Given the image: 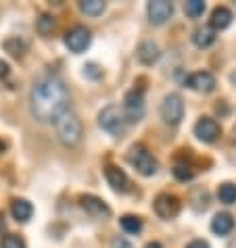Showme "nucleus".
Returning a JSON list of instances; mask_svg holds the SVG:
<instances>
[{"instance_id":"nucleus-1","label":"nucleus","mask_w":236,"mask_h":248,"mask_svg":"<svg viewBox=\"0 0 236 248\" xmlns=\"http://www.w3.org/2000/svg\"><path fill=\"white\" fill-rule=\"evenodd\" d=\"M30 111L40 123H54L69 111V90L57 75H42L30 92Z\"/></svg>"},{"instance_id":"nucleus-2","label":"nucleus","mask_w":236,"mask_h":248,"mask_svg":"<svg viewBox=\"0 0 236 248\" xmlns=\"http://www.w3.org/2000/svg\"><path fill=\"white\" fill-rule=\"evenodd\" d=\"M54 129H57L59 140L63 142L65 146H75V144H80V140H82V121L71 108L54 121Z\"/></svg>"},{"instance_id":"nucleus-3","label":"nucleus","mask_w":236,"mask_h":248,"mask_svg":"<svg viewBox=\"0 0 236 248\" xmlns=\"http://www.w3.org/2000/svg\"><path fill=\"white\" fill-rule=\"evenodd\" d=\"M128 161L130 165H134L136 171L140 175H155L157 169H159V161L151 155V150L144 146V144H134L130 150H128Z\"/></svg>"},{"instance_id":"nucleus-4","label":"nucleus","mask_w":236,"mask_h":248,"mask_svg":"<svg viewBox=\"0 0 236 248\" xmlns=\"http://www.w3.org/2000/svg\"><path fill=\"white\" fill-rule=\"evenodd\" d=\"M128 117H126V113H123V108H119L117 105H109V107H105L101 111V115H99V125L105 129L107 134H111V136H119V134H123L126 132V127H128Z\"/></svg>"},{"instance_id":"nucleus-5","label":"nucleus","mask_w":236,"mask_h":248,"mask_svg":"<svg viewBox=\"0 0 236 248\" xmlns=\"http://www.w3.org/2000/svg\"><path fill=\"white\" fill-rule=\"evenodd\" d=\"M161 117L168 125H178L184 117V102L180 94H168L161 102Z\"/></svg>"},{"instance_id":"nucleus-6","label":"nucleus","mask_w":236,"mask_h":248,"mask_svg":"<svg viewBox=\"0 0 236 248\" xmlns=\"http://www.w3.org/2000/svg\"><path fill=\"white\" fill-rule=\"evenodd\" d=\"M123 113H126L128 121H138L144 115V90L142 88H134L123 96Z\"/></svg>"},{"instance_id":"nucleus-7","label":"nucleus","mask_w":236,"mask_h":248,"mask_svg":"<svg viewBox=\"0 0 236 248\" xmlns=\"http://www.w3.org/2000/svg\"><path fill=\"white\" fill-rule=\"evenodd\" d=\"M90 42H92V36H90V30L84 25H75L65 33V46L75 54L84 52L90 46Z\"/></svg>"},{"instance_id":"nucleus-8","label":"nucleus","mask_w":236,"mask_h":248,"mask_svg":"<svg viewBox=\"0 0 236 248\" xmlns=\"http://www.w3.org/2000/svg\"><path fill=\"white\" fill-rule=\"evenodd\" d=\"M155 213L161 219H173V217H178V213L180 209H182V202H180V198L178 196H173V194H159L155 198Z\"/></svg>"},{"instance_id":"nucleus-9","label":"nucleus","mask_w":236,"mask_h":248,"mask_svg":"<svg viewBox=\"0 0 236 248\" xmlns=\"http://www.w3.org/2000/svg\"><path fill=\"white\" fill-rule=\"evenodd\" d=\"M80 204H82V209H84L88 215L94 217V219H107V217H111L109 204L102 201V198L94 196V194H82L80 196Z\"/></svg>"},{"instance_id":"nucleus-10","label":"nucleus","mask_w":236,"mask_h":248,"mask_svg":"<svg viewBox=\"0 0 236 248\" xmlns=\"http://www.w3.org/2000/svg\"><path fill=\"white\" fill-rule=\"evenodd\" d=\"M219 134H221L219 123L215 119H211V117H201V119L197 121V125H194V136L205 144L215 142L219 138Z\"/></svg>"},{"instance_id":"nucleus-11","label":"nucleus","mask_w":236,"mask_h":248,"mask_svg":"<svg viewBox=\"0 0 236 248\" xmlns=\"http://www.w3.org/2000/svg\"><path fill=\"white\" fill-rule=\"evenodd\" d=\"M147 11H149V19H151V23H155V25H163V23L171 17V13H173V4H171V2H168V0H152V2H149Z\"/></svg>"},{"instance_id":"nucleus-12","label":"nucleus","mask_w":236,"mask_h":248,"mask_svg":"<svg viewBox=\"0 0 236 248\" xmlns=\"http://www.w3.org/2000/svg\"><path fill=\"white\" fill-rule=\"evenodd\" d=\"M188 88H192V90H197V92H213V88H215V78H213V73L209 71H197V73H192L186 78L184 81Z\"/></svg>"},{"instance_id":"nucleus-13","label":"nucleus","mask_w":236,"mask_h":248,"mask_svg":"<svg viewBox=\"0 0 236 248\" xmlns=\"http://www.w3.org/2000/svg\"><path fill=\"white\" fill-rule=\"evenodd\" d=\"M105 177H107L109 186L115 192H128L130 180H128V175H126V171H123V169L115 167V165H107V167H105Z\"/></svg>"},{"instance_id":"nucleus-14","label":"nucleus","mask_w":236,"mask_h":248,"mask_svg":"<svg viewBox=\"0 0 236 248\" xmlns=\"http://www.w3.org/2000/svg\"><path fill=\"white\" fill-rule=\"evenodd\" d=\"M159 57H161V50H159V46L155 42H151V40H144V42H140L136 48V59H138V63H142V65L157 63Z\"/></svg>"},{"instance_id":"nucleus-15","label":"nucleus","mask_w":236,"mask_h":248,"mask_svg":"<svg viewBox=\"0 0 236 248\" xmlns=\"http://www.w3.org/2000/svg\"><path fill=\"white\" fill-rule=\"evenodd\" d=\"M11 213L17 221H30V217L34 215V206L30 201H25V198H15V201L11 202Z\"/></svg>"},{"instance_id":"nucleus-16","label":"nucleus","mask_w":236,"mask_h":248,"mask_svg":"<svg viewBox=\"0 0 236 248\" xmlns=\"http://www.w3.org/2000/svg\"><path fill=\"white\" fill-rule=\"evenodd\" d=\"M211 230H213V233H218V236H228V233L234 230L232 215H228V213H218L211 221Z\"/></svg>"},{"instance_id":"nucleus-17","label":"nucleus","mask_w":236,"mask_h":248,"mask_svg":"<svg viewBox=\"0 0 236 248\" xmlns=\"http://www.w3.org/2000/svg\"><path fill=\"white\" fill-rule=\"evenodd\" d=\"M232 11L228 6H215L211 13V27L213 30H226L232 23Z\"/></svg>"},{"instance_id":"nucleus-18","label":"nucleus","mask_w":236,"mask_h":248,"mask_svg":"<svg viewBox=\"0 0 236 248\" xmlns=\"http://www.w3.org/2000/svg\"><path fill=\"white\" fill-rule=\"evenodd\" d=\"M192 42L199 48H209L215 42V30L211 25L199 27V30H194V33H192Z\"/></svg>"},{"instance_id":"nucleus-19","label":"nucleus","mask_w":236,"mask_h":248,"mask_svg":"<svg viewBox=\"0 0 236 248\" xmlns=\"http://www.w3.org/2000/svg\"><path fill=\"white\" fill-rule=\"evenodd\" d=\"M119 223L123 227V232L126 233H132V236H136V233L142 232V219L136 217V215H123L119 219Z\"/></svg>"},{"instance_id":"nucleus-20","label":"nucleus","mask_w":236,"mask_h":248,"mask_svg":"<svg viewBox=\"0 0 236 248\" xmlns=\"http://www.w3.org/2000/svg\"><path fill=\"white\" fill-rule=\"evenodd\" d=\"M218 196L224 204H234L236 202V184H230V182L221 184L218 188Z\"/></svg>"},{"instance_id":"nucleus-21","label":"nucleus","mask_w":236,"mask_h":248,"mask_svg":"<svg viewBox=\"0 0 236 248\" xmlns=\"http://www.w3.org/2000/svg\"><path fill=\"white\" fill-rule=\"evenodd\" d=\"M52 30H54V17L48 15V13H42L36 21V31L40 36H48V33H52Z\"/></svg>"},{"instance_id":"nucleus-22","label":"nucleus","mask_w":236,"mask_h":248,"mask_svg":"<svg viewBox=\"0 0 236 248\" xmlns=\"http://www.w3.org/2000/svg\"><path fill=\"white\" fill-rule=\"evenodd\" d=\"M80 9L90 17H99V15H102V11H105V2H102V0H84V2L80 4Z\"/></svg>"},{"instance_id":"nucleus-23","label":"nucleus","mask_w":236,"mask_h":248,"mask_svg":"<svg viewBox=\"0 0 236 248\" xmlns=\"http://www.w3.org/2000/svg\"><path fill=\"white\" fill-rule=\"evenodd\" d=\"M173 177H176L178 182H190L192 177H194V169H192V165L178 163L176 167H173Z\"/></svg>"},{"instance_id":"nucleus-24","label":"nucleus","mask_w":236,"mask_h":248,"mask_svg":"<svg viewBox=\"0 0 236 248\" xmlns=\"http://www.w3.org/2000/svg\"><path fill=\"white\" fill-rule=\"evenodd\" d=\"M184 11H186V15H188V17L197 19V17H201L205 13V2H203V0H186V2H184Z\"/></svg>"},{"instance_id":"nucleus-25","label":"nucleus","mask_w":236,"mask_h":248,"mask_svg":"<svg viewBox=\"0 0 236 248\" xmlns=\"http://www.w3.org/2000/svg\"><path fill=\"white\" fill-rule=\"evenodd\" d=\"M4 48L13 54V57H23V52H25V42H21L19 38H11V40H6V42H4Z\"/></svg>"},{"instance_id":"nucleus-26","label":"nucleus","mask_w":236,"mask_h":248,"mask_svg":"<svg viewBox=\"0 0 236 248\" xmlns=\"http://www.w3.org/2000/svg\"><path fill=\"white\" fill-rule=\"evenodd\" d=\"M0 248H25V242H23V238L15 236V233H9V236L2 238Z\"/></svg>"},{"instance_id":"nucleus-27","label":"nucleus","mask_w":236,"mask_h":248,"mask_svg":"<svg viewBox=\"0 0 236 248\" xmlns=\"http://www.w3.org/2000/svg\"><path fill=\"white\" fill-rule=\"evenodd\" d=\"M84 75L90 79H99L101 75H102V69H99V65H94V63H90L84 67Z\"/></svg>"},{"instance_id":"nucleus-28","label":"nucleus","mask_w":236,"mask_h":248,"mask_svg":"<svg viewBox=\"0 0 236 248\" xmlns=\"http://www.w3.org/2000/svg\"><path fill=\"white\" fill-rule=\"evenodd\" d=\"M111 248H134V246H132L126 238H119V236H117V238L111 240Z\"/></svg>"},{"instance_id":"nucleus-29","label":"nucleus","mask_w":236,"mask_h":248,"mask_svg":"<svg viewBox=\"0 0 236 248\" xmlns=\"http://www.w3.org/2000/svg\"><path fill=\"white\" fill-rule=\"evenodd\" d=\"M186 248H209V244H207L205 240H192V242L186 246Z\"/></svg>"},{"instance_id":"nucleus-30","label":"nucleus","mask_w":236,"mask_h":248,"mask_svg":"<svg viewBox=\"0 0 236 248\" xmlns=\"http://www.w3.org/2000/svg\"><path fill=\"white\" fill-rule=\"evenodd\" d=\"M9 75V63H4V61H0V79L6 78Z\"/></svg>"},{"instance_id":"nucleus-31","label":"nucleus","mask_w":236,"mask_h":248,"mask_svg":"<svg viewBox=\"0 0 236 248\" xmlns=\"http://www.w3.org/2000/svg\"><path fill=\"white\" fill-rule=\"evenodd\" d=\"M4 227H6V223H4V215L0 213V232H4Z\"/></svg>"},{"instance_id":"nucleus-32","label":"nucleus","mask_w":236,"mask_h":248,"mask_svg":"<svg viewBox=\"0 0 236 248\" xmlns=\"http://www.w3.org/2000/svg\"><path fill=\"white\" fill-rule=\"evenodd\" d=\"M144 248H163L161 244H159V242H149L147 246H144Z\"/></svg>"},{"instance_id":"nucleus-33","label":"nucleus","mask_w":236,"mask_h":248,"mask_svg":"<svg viewBox=\"0 0 236 248\" xmlns=\"http://www.w3.org/2000/svg\"><path fill=\"white\" fill-rule=\"evenodd\" d=\"M232 140H234V144H236V127H234V132H232Z\"/></svg>"}]
</instances>
